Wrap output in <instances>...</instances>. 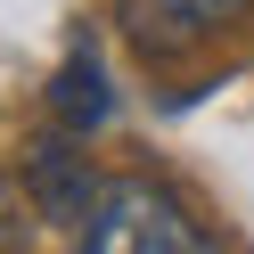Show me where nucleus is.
Here are the masks:
<instances>
[{
	"instance_id": "39448f33",
	"label": "nucleus",
	"mask_w": 254,
	"mask_h": 254,
	"mask_svg": "<svg viewBox=\"0 0 254 254\" xmlns=\"http://www.w3.org/2000/svg\"><path fill=\"white\" fill-rule=\"evenodd\" d=\"M25 205H33V197H17V189H8V181H0V246H17V230H25Z\"/></svg>"
},
{
	"instance_id": "f03ea898",
	"label": "nucleus",
	"mask_w": 254,
	"mask_h": 254,
	"mask_svg": "<svg viewBox=\"0 0 254 254\" xmlns=\"http://www.w3.org/2000/svg\"><path fill=\"white\" fill-rule=\"evenodd\" d=\"M254 0H115V25L139 41V50L172 58V50H197V41H213L221 25H238Z\"/></svg>"
},
{
	"instance_id": "20e7f679",
	"label": "nucleus",
	"mask_w": 254,
	"mask_h": 254,
	"mask_svg": "<svg viewBox=\"0 0 254 254\" xmlns=\"http://www.w3.org/2000/svg\"><path fill=\"white\" fill-rule=\"evenodd\" d=\"M107 107H115V99H107L99 58H90V50H82V58H66V66H58V82H50V115L66 123V131H99Z\"/></svg>"
},
{
	"instance_id": "f257e3e1",
	"label": "nucleus",
	"mask_w": 254,
	"mask_h": 254,
	"mask_svg": "<svg viewBox=\"0 0 254 254\" xmlns=\"http://www.w3.org/2000/svg\"><path fill=\"white\" fill-rule=\"evenodd\" d=\"M82 246L90 254H205V230L189 221L181 197H164V189L107 181L99 205H90V221H82Z\"/></svg>"
},
{
	"instance_id": "7ed1b4c3",
	"label": "nucleus",
	"mask_w": 254,
	"mask_h": 254,
	"mask_svg": "<svg viewBox=\"0 0 254 254\" xmlns=\"http://www.w3.org/2000/svg\"><path fill=\"white\" fill-rule=\"evenodd\" d=\"M25 197H33L41 221H58L66 238H82L90 205H99V172H90L82 148H66V139H33V148H25Z\"/></svg>"
}]
</instances>
